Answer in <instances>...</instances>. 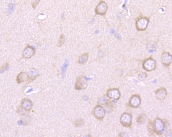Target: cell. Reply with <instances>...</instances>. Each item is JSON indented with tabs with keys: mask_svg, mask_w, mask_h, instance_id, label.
Returning <instances> with one entry per match:
<instances>
[{
	"mask_svg": "<svg viewBox=\"0 0 172 137\" xmlns=\"http://www.w3.org/2000/svg\"><path fill=\"white\" fill-rule=\"evenodd\" d=\"M93 115L95 118L98 120H102L105 115V109L100 105H97L95 107L93 111Z\"/></svg>",
	"mask_w": 172,
	"mask_h": 137,
	"instance_id": "cell-1",
	"label": "cell"
},
{
	"mask_svg": "<svg viewBox=\"0 0 172 137\" xmlns=\"http://www.w3.org/2000/svg\"><path fill=\"white\" fill-rule=\"evenodd\" d=\"M132 116L130 114L124 113L120 118L121 123L124 127H130L132 125Z\"/></svg>",
	"mask_w": 172,
	"mask_h": 137,
	"instance_id": "cell-2",
	"label": "cell"
},
{
	"mask_svg": "<svg viewBox=\"0 0 172 137\" xmlns=\"http://www.w3.org/2000/svg\"><path fill=\"white\" fill-rule=\"evenodd\" d=\"M153 129L157 134H161L165 128V123L161 118H156L153 123Z\"/></svg>",
	"mask_w": 172,
	"mask_h": 137,
	"instance_id": "cell-3",
	"label": "cell"
},
{
	"mask_svg": "<svg viewBox=\"0 0 172 137\" xmlns=\"http://www.w3.org/2000/svg\"><path fill=\"white\" fill-rule=\"evenodd\" d=\"M156 62L153 59L149 58L144 61L143 64V67L145 70L148 72L153 71L156 68Z\"/></svg>",
	"mask_w": 172,
	"mask_h": 137,
	"instance_id": "cell-4",
	"label": "cell"
},
{
	"mask_svg": "<svg viewBox=\"0 0 172 137\" xmlns=\"http://www.w3.org/2000/svg\"><path fill=\"white\" fill-rule=\"evenodd\" d=\"M149 19L146 17L139 18L136 22V28L140 31L145 30L147 27Z\"/></svg>",
	"mask_w": 172,
	"mask_h": 137,
	"instance_id": "cell-5",
	"label": "cell"
},
{
	"mask_svg": "<svg viewBox=\"0 0 172 137\" xmlns=\"http://www.w3.org/2000/svg\"><path fill=\"white\" fill-rule=\"evenodd\" d=\"M87 86V78L84 76H80L77 78L75 84V89L77 90L84 89Z\"/></svg>",
	"mask_w": 172,
	"mask_h": 137,
	"instance_id": "cell-6",
	"label": "cell"
},
{
	"mask_svg": "<svg viewBox=\"0 0 172 137\" xmlns=\"http://www.w3.org/2000/svg\"><path fill=\"white\" fill-rule=\"evenodd\" d=\"M161 61L165 66H169L172 62V55L169 53L164 52L161 55Z\"/></svg>",
	"mask_w": 172,
	"mask_h": 137,
	"instance_id": "cell-7",
	"label": "cell"
},
{
	"mask_svg": "<svg viewBox=\"0 0 172 137\" xmlns=\"http://www.w3.org/2000/svg\"><path fill=\"white\" fill-rule=\"evenodd\" d=\"M35 49L32 46L28 45L24 49L22 53V56L25 59H29L32 57L35 54Z\"/></svg>",
	"mask_w": 172,
	"mask_h": 137,
	"instance_id": "cell-8",
	"label": "cell"
},
{
	"mask_svg": "<svg viewBox=\"0 0 172 137\" xmlns=\"http://www.w3.org/2000/svg\"><path fill=\"white\" fill-rule=\"evenodd\" d=\"M107 96L111 99L117 101L120 98L121 94L118 89H109L108 91Z\"/></svg>",
	"mask_w": 172,
	"mask_h": 137,
	"instance_id": "cell-9",
	"label": "cell"
},
{
	"mask_svg": "<svg viewBox=\"0 0 172 137\" xmlns=\"http://www.w3.org/2000/svg\"><path fill=\"white\" fill-rule=\"evenodd\" d=\"M141 103V99L139 96L135 95L131 97L129 101V106L132 108H136L138 107Z\"/></svg>",
	"mask_w": 172,
	"mask_h": 137,
	"instance_id": "cell-10",
	"label": "cell"
},
{
	"mask_svg": "<svg viewBox=\"0 0 172 137\" xmlns=\"http://www.w3.org/2000/svg\"><path fill=\"white\" fill-rule=\"evenodd\" d=\"M156 96L157 99L162 101L166 98L168 95V92L164 87L160 88L156 92Z\"/></svg>",
	"mask_w": 172,
	"mask_h": 137,
	"instance_id": "cell-11",
	"label": "cell"
},
{
	"mask_svg": "<svg viewBox=\"0 0 172 137\" xmlns=\"http://www.w3.org/2000/svg\"><path fill=\"white\" fill-rule=\"evenodd\" d=\"M108 10V6L106 3L104 1H102L96 7V13L100 15H103L105 14Z\"/></svg>",
	"mask_w": 172,
	"mask_h": 137,
	"instance_id": "cell-12",
	"label": "cell"
},
{
	"mask_svg": "<svg viewBox=\"0 0 172 137\" xmlns=\"http://www.w3.org/2000/svg\"><path fill=\"white\" fill-rule=\"evenodd\" d=\"M22 108L26 111H28L32 108L33 104L31 101L27 99H24L22 100L21 104Z\"/></svg>",
	"mask_w": 172,
	"mask_h": 137,
	"instance_id": "cell-13",
	"label": "cell"
},
{
	"mask_svg": "<svg viewBox=\"0 0 172 137\" xmlns=\"http://www.w3.org/2000/svg\"><path fill=\"white\" fill-rule=\"evenodd\" d=\"M29 76L25 72H21L17 77V82L18 84L27 81L29 79Z\"/></svg>",
	"mask_w": 172,
	"mask_h": 137,
	"instance_id": "cell-14",
	"label": "cell"
},
{
	"mask_svg": "<svg viewBox=\"0 0 172 137\" xmlns=\"http://www.w3.org/2000/svg\"><path fill=\"white\" fill-rule=\"evenodd\" d=\"M88 54L84 53L82 54L79 57V63L80 64H83L85 63L88 60Z\"/></svg>",
	"mask_w": 172,
	"mask_h": 137,
	"instance_id": "cell-15",
	"label": "cell"
},
{
	"mask_svg": "<svg viewBox=\"0 0 172 137\" xmlns=\"http://www.w3.org/2000/svg\"><path fill=\"white\" fill-rule=\"evenodd\" d=\"M30 79L33 80L35 79L36 78L37 76H38V74L36 70H35L32 69L31 70V71H30Z\"/></svg>",
	"mask_w": 172,
	"mask_h": 137,
	"instance_id": "cell-16",
	"label": "cell"
},
{
	"mask_svg": "<svg viewBox=\"0 0 172 137\" xmlns=\"http://www.w3.org/2000/svg\"><path fill=\"white\" fill-rule=\"evenodd\" d=\"M65 41V36L64 34H61L60 36V38L58 43V46H61L64 44Z\"/></svg>",
	"mask_w": 172,
	"mask_h": 137,
	"instance_id": "cell-17",
	"label": "cell"
},
{
	"mask_svg": "<svg viewBox=\"0 0 172 137\" xmlns=\"http://www.w3.org/2000/svg\"><path fill=\"white\" fill-rule=\"evenodd\" d=\"M75 124L76 127H81L84 124V121L82 119H78L75 122Z\"/></svg>",
	"mask_w": 172,
	"mask_h": 137,
	"instance_id": "cell-18",
	"label": "cell"
},
{
	"mask_svg": "<svg viewBox=\"0 0 172 137\" xmlns=\"http://www.w3.org/2000/svg\"><path fill=\"white\" fill-rule=\"evenodd\" d=\"M147 76V75L146 73H141L140 74L138 77L140 80H143L146 78Z\"/></svg>",
	"mask_w": 172,
	"mask_h": 137,
	"instance_id": "cell-19",
	"label": "cell"
},
{
	"mask_svg": "<svg viewBox=\"0 0 172 137\" xmlns=\"http://www.w3.org/2000/svg\"><path fill=\"white\" fill-rule=\"evenodd\" d=\"M165 137H172V132L169 131L166 133Z\"/></svg>",
	"mask_w": 172,
	"mask_h": 137,
	"instance_id": "cell-20",
	"label": "cell"
},
{
	"mask_svg": "<svg viewBox=\"0 0 172 137\" xmlns=\"http://www.w3.org/2000/svg\"><path fill=\"white\" fill-rule=\"evenodd\" d=\"M40 1H34V2H33L32 4L33 7L34 8H35V7L36 6L37 4L38 3H39Z\"/></svg>",
	"mask_w": 172,
	"mask_h": 137,
	"instance_id": "cell-21",
	"label": "cell"
},
{
	"mask_svg": "<svg viewBox=\"0 0 172 137\" xmlns=\"http://www.w3.org/2000/svg\"><path fill=\"white\" fill-rule=\"evenodd\" d=\"M119 137H128V136L125 133H123L120 134Z\"/></svg>",
	"mask_w": 172,
	"mask_h": 137,
	"instance_id": "cell-22",
	"label": "cell"
},
{
	"mask_svg": "<svg viewBox=\"0 0 172 137\" xmlns=\"http://www.w3.org/2000/svg\"><path fill=\"white\" fill-rule=\"evenodd\" d=\"M10 11L11 12L13 10V9H14V7H13V5L12 4H10Z\"/></svg>",
	"mask_w": 172,
	"mask_h": 137,
	"instance_id": "cell-23",
	"label": "cell"
}]
</instances>
